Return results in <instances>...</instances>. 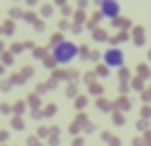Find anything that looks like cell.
<instances>
[{"label":"cell","mask_w":151,"mask_h":146,"mask_svg":"<svg viewBox=\"0 0 151 146\" xmlns=\"http://www.w3.org/2000/svg\"><path fill=\"white\" fill-rule=\"evenodd\" d=\"M78 45L73 42V40H59L57 45H54V49H52V59L57 61V64H61V66H66V64H71L76 57H78Z\"/></svg>","instance_id":"1"},{"label":"cell","mask_w":151,"mask_h":146,"mask_svg":"<svg viewBox=\"0 0 151 146\" xmlns=\"http://www.w3.org/2000/svg\"><path fill=\"white\" fill-rule=\"evenodd\" d=\"M101 59H104V64H106L109 68H120V66L125 64V52H123L120 47H109V49L101 54Z\"/></svg>","instance_id":"2"},{"label":"cell","mask_w":151,"mask_h":146,"mask_svg":"<svg viewBox=\"0 0 151 146\" xmlns=\"http://www.w3.org/2000/svg\"><path fill=\"white\" fill-rule=\"evenodd\" d=\"M99 12L104 19H118L120 16V2L118 0H101Z\"/></svg>","instance_id":"3"}]
</instances>
